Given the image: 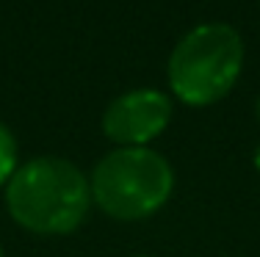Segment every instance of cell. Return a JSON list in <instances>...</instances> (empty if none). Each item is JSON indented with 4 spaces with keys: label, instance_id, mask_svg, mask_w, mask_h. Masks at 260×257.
I'll use <instances>...</instances> for the list:
<instances>
[{
    "label": "cell",
    "instance_id": "1",
    "mask_svg": "<svg viewBox=\"0 0 260 257\" xmlns=\"http://www.w3.org/2000/svg\"><path fill=\"white\" fill-rule=\"evenodd\" d=\"M91 188L67 158H34L6 186V205L17 224L42 235H64L83 222Z\"/></svg>",
    "mask_w": 260,
    "mask_h": 257
},
{
    "label": "cell",
    "instance_id": "2",
    "mask_svg": "<svg viewBox=\"0 0 260 257\" xmlns=\"http://www.w3.org/2000/svg\"><path fill=\"white\" fill-rule=\"evenodd\" d=\"M244 66V42L224 22L191 28L169 56V86L188 105L216 102L235 86Z\"/></svg>",
    "mask_w": 260,
    "mask_h": 257
},
{
    "label": "cell",
    "instance_id": "3",
    "mask_svg": "<svg viewBox=\"0 0 260 257\" xmlns=\"http://www.w3.org/2000/svg\"><path fill=\"white\" fill-rule=\"evenodd\" d=\"M89 188L108 216L130 222L164 207L175 188V171L150 146H119L100 158Z\"/></svg>",
    "mask_w": 260,
    "mask_h": 257
},
{
    "label": "cell",
    "instance_id": "4",
    "mask_svg": "<svg viewBox=\"0 0 260 257\" xmlns=\"http://www.w3.org/2000/svg\"><path fill=\"white\" fill-rule=\"evenodd\" d=\"M172 100L155 89H133L119 94L103 114V130L122 146H144L166 127Z\"/></svg>",
    "mask_w": 260,
    "mask_h": 257
},
{
    "label": "cell",
    "instance_id": "5",
    "mask_svg": "<svg viewBox=\"0 0 260 257\" xmlns=\"http://www.w3.org/2000/svg\"><path fill=\"white\" fill-rule=\"evenodd\" d=\"M17 171V141L6 125H0V186L9 182Z\"/></svg>",
    "mask_w": 260,
    "mask_h": 257
},
{
    "label": "cell",
    "instance_id": "6",
    "mask_svg": "<svg viewBox=\"0 0 260 257\" xmlns=\"http://www.w3.org/2000/svg\"><path fill=\"white\" fill-rule=\"evenodd\" d=\"M255 169L260 171V144H257V150H255Z\"/></svg>",
    "mask_w": 260,
    "mask_h": 257
},
{
    "label": "cell",
    "instance_id": "7",
    "mask_svg": "<svg viewBox=\"0 0 260 257\" xmlns=\"http://www.w3.org/2000/svg\"><path fill=\"white\" fill-rule=\"evenodd\" d=\"M257 116H260V100H257Z\"/></svg>",
    "mask_w": 260,
    "mask_h": 257
},
{
    "label": "cell",
    "instance_id": "8",
    "mask_svg": "<svg viewBox=\"0 0 260 257\" xmlns=\"http://www.w3.org/2000/svg\"><path fill=\"white\" fill-rule=\"evenodd\" d=\"M0 257H3V249H0Z\"/></svg>",
    "mask_w": 260,
    "mask_h": 257
}]
</instances>
